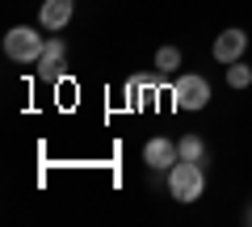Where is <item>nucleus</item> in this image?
<instances>
[{
	"mask_svg": "<svg viewBox=\"0 0 252 227\" xmlns=\"http://www.w3.org/2000/svg\"><path fill=\"white\" fill-rule=\"evenodd\" d=\"M168 194L177 202H198L206 194V177H202V164H189V160H177L168 168Z\"/></svg>",
	"mask_w": 252,
	"mask_h": 227,
	"instance_id": "nucleus-1",
	"label": "nucleus"
},
{
	"mask_svg": "<svg viewBox=\"0 0 252 227\" xmlns=\"http://www.w3.org/2000/svg\"><path fill=\"white\" fill-rule=\"evenodd\" d=\"M42 38H38V30L30 26H13L9 34H4V55H9L13 64H38V55H42Z\"/></svg>",
	"mask_w": 252,
	"mask_h": 227,
	"instance_id": "nucleus-2",
	"label": "nucleus"
},
{
	"mask_svg": "<svg viewBox=\"0 0 252 227\" xmlns=\"http://www.w3.org/2000/svg\"><path fill=\"white\" fill-rule=\"evenodd\" d=\"M172 105L177 109H206L210 105V84L202 76H181L172 84Z\"/></svg>",
	"mask_w": 252,
	"mask_h": 227,
	"instance_id": "nucleus-3",
	"label": "nucleus"
},
{
	"mask_svg": "<svg viewBox=\"0 0 252 227\" xmlns=\"http://www.w3.org/2000/svg\"><path fill=\"white\" fill-rule=\"evenodd\" d=\"M181 160V152H177V143H172V139H147V147H143V164L147 168H152V173H168L172 164Z\"/></svg>",
	"mask_w": 252,
	"mask_h": 227,
	"instance_id": "nucleus-4",
	"label": "nucleus"
},
{
	"mask_svg": "<svg viewBox=\"0 0 252 227\" xmlns=\"http://www.w3.org/2000/svg\"><path fill=\"white\" fill-rule=\"evenodd\" d=\"M63 64H67V51H63L59 38H51V42L42 46V55H38V76H42V80H59Z\"/></svg>",
	"mask_w": 252,
	"mask_h": 227,
	"instance_id": "nucleus-5",
	"label": "nucleus"
},
{
	"mask_svg": "<svg viewBox=\"0 0 252 227\" xmlns=\"http://www.w3.org/2000/svg\"><path fill=\"white\" fill-rule=\"evenodd\" d=\"M244 46H248V34H244V30H223V34L215 38V59L219 64H235L244 55Z\"/></svg>",
	"mask_w": 252,
	"mask_h": 227,
	"instance_id": "nucleus-6",
	"label": "nucleus"
},
{
	"mask_svg": "<svg viewBox=\"0 0 252 227\" xmlns=\"http://www.w3.org/2000/svg\"><path fill=\"white\" fill-rule=\"evenodd\" d=\"M156 80L152 76H135V80H126V105L130 109H147V105H156Z\"/></svg>",
	"mask_w": 252,
	"mask_h": 227,
	"instance_id": "nucleus-7",
	"label": "nucleus"
},
{
	"mask_svg": "<svg viewBox=\"0 0 252 227\" xmlns=\"http://www.w3.org/2000/svg\"><path fill=\"white\" fill-rule=\"evenodd\" d=\"M72 9H76V0H42L38 21H42L46 30H63L67 21H72Z\"/></svg>",
	"mask_w": 252,
	"mask_h": 227,
	"instance_id": "nucleus-8",
	"label": "nucleus"
},
{
	"mask_svg": "<svg viewBox=\"0 0 252 227\" xmlns=\"http://www.w3.org/2000/svg\"><path fill=\"white\" fill-rule=\"evenodd\" d=\"M177 152H181V160H189V164H202V160H206V147H202V139H198V135L177 139Z\"/></svg>",
	"mask_w": 252,
	"mask_h": 227,
	"instance_id": "nucleus-9",
	"label": "nucleus"
},
{
	"mask_svg": "<svg viewBox=\"0 0 252 227\" xmlns=\"http://www.w3.org/2000/svg\"><path fill=\"white\" fill-rule=\"evenodd\" d=\"M227 84H231V89H248V84H252V67L240 64V59L227 64Z\"/></svg>",
	"mask_w": 252,
	"mask_h": 227,
	"instance_id": "nucleus-10",
	"label": "nucleus"
},
{
	"mask_svg": "<svg viewBox=\"0 0 252 227\" xmlns=\"http://www.w3.org/2000/svg\"><path fill=\"white\" fill-rule=\"evenodd\" d=\"M156 67H160V72H177L181 67V51L177 46H160V51H156Z\"/></svg>",
	"mask_w": 252,
	"mask_h": 227,
	"instance_id": "nucleus-11",
	"label": "nucleus"
},
{
	"mask_svg": "<svg viewBox=\"0 0 252 227\" xmlns=\"http://www.w3.org/2000/svg\"><path fill=\"white\" fill-rule=\"evenodd\" d=\"M248 223H252V210H248Z\"/></svg>",
	"mask_w": 252,
	"mask_h": 227,
	"instance_id": "nucleus-12",
	"label": "nucleus"
}]
</instances>
